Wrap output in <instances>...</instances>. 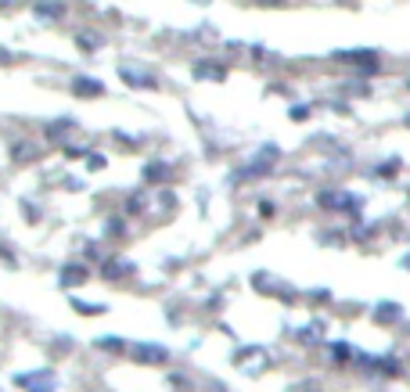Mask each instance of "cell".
Listing matches in <instances>:
<instances>
[{
    "instance_id": "1",
    "label": "cell",
    "mask_w": 410,
    "mask_h": 392,
    "mask_svg": "<svg viewBox=\"0 0 410 392\" xmlns=\"http://www.w3.org/2000/svg\"><path fill=\"white\" fill-rule=\"evenodd\" d=\"M317 205L324 209V213H350V216H360V198L350 195V191H338V188H328L317 195Z\"/></svg>"
},
{
    "instance_id": "2",
    "label": "cell",
    "mask_w": 410,
    "mask_h": 392,
    "mask_svg": "<svg viewBox=\"0 0 410 392\" xmlns=\"http://www.w3.org/2000/svg\"><path fill=\"white\" fill-rule=\"evenodd\" d=\"M130 356L137 360V364H155V367L169 364V349H166V346H155V342H137V346H130Z\"/></svg>"
},
{
    "instance_id": "3",
    "label": "cell",
    "mask_w": 410,
    "mask_h": 392,
    "mask_svg": "<svg viewBox=\"0 0 410 392\" xmlns=\"http://www.w3.org/2000/svg\"><path fill=\"white\" fill-rule=\"evenodd\" d=\"M335 62H353L360 72H378L382 65V58H378V51H335Z\"/></svg>"
},
{
    "instance_id": "4",
    "label": "cell",
    "mask_w": 410,
    "mask_h": 392,
    "mask_svg": "<svg viewBox=\"0 0 410 392\" xmlns=\"http://www.w3.org/2000/svg\"><path fill=\"white\" fill-rule=\"evenodd\" d=\"M25 392H54V385H58V378L51 374V371H29V374H18L15 378Z\"/></svg>"
},
{
    "instance_id": "5",
    "label": "cell",
    "mask_w": 410,
    "mask_h": 392,
    "mask_svg": "<svg viewBox=\"0 0 410 392\" xmlns=\"http://www.w3.org/2000/svg\"><path fill=\"white\" fill-rule=\"evenodd\" d=\"M277 159H281V148H277V144H267V148H260L256 162H252V166L245 169V176H263V173H270Z\"/></svg>"
},
{
    "instance_id": "6",
    "label": "cell",
    "mask_w": 410,
    "mask_h": 392,
    "mask_svg": "<svg viewBox=\"0 0 410 392\" xmlns=\"http://www.w3.org/2000/svg\"><path fill=\"white\" fill-rule=\"evenodd\" d=\"M119 76L126 86H137V90H155V76L144 72V69H134V65H119Z\"/></svg>"
},
{
    "instance_id": "7",
    "label": "cell",
    "mask_w": 410,
    "mask_h": 392,
    "mask_svg": "<svg viewBox=\"0 0 410 392\" xmlns=\"http://www.w3.org/2000/svg\"><path fill=\"white\" fill-rule=\"evenodd\" d=\"M191 72H195V79H209V83H224L227 79V65L209 62V58H205V62H198Z\"/></svg>"
},
{
    "instance_id": "8",
    "label": "cell",
    "mask_w": 410,
    "mask_h": 392,
    "mask_svg": "<svg viewBox=\"0 0 410 392\" xmlns=\"http://www.w3.org/2000/svg\"><path fill=\"white\" fill-rule=\"evenodd\" d=\"M72 90H76L79 98H101L105 94V83L94 79V76H76L72 79Z\"/></svg>"
},
{
    "instance_id": "9",
    "label": "cell",
    "mask_w": 410,
    "mask_h": 392,
    "mask_svg": "<svg viewBox=\"0 0 410 392\" xmlns=\"http://www.w3.org/2000/svg\"><path fill=\"white\" fill-rule=\"evenodd\" d=\"M58 281H61V288L83 285V281H87V266H83V263H65V266H61V274H58Z\"/></svg>"
},
{
    "instance_id": "10",
    "label": "cell",
    "mask_w": 410,
    "mask_h": 392,
    "mask_svg": "<svg viewBox=\"0 0 410 392\" xmlns=\"http://www.w3.org/2000/svg\"><path fill=\"white\" fill-rule=\"evenodd\" d=\"M126 274H134V263L130 259H105L101 263V277H108V281H119Z\"/></svg>"
},
{
    "instance_id": "11",
    "label": "cell",
    "mask_w": 410,
    "mask_h": 392,
    "mask_svg": "<svg viewBox=\"0 0 410 392\" xmlns=\"http://www.w3.org/2000/svg\"><path fill=\"white\" fill-rule=\"evenodd\" d=\"M144 180H148V184H166V180H169V166L166 162H148L144 166Z\"/></svg>"
},
{
    "instance_id": "12",
    "label": "cell",
    "mask_w": 410,
    "mask_h": 392,
    "mask_svg": "<svg viewBox=\"0 0 410 392\" xmlns=\"http://www.w3.org/2000/svg\"><path fill=\"white\" fill-rule=\"evenodd\" d=\"M33 11H37V18H61L65 15V8H61L58 0H40V4H33Z\"/></svg>"
},
{
    "instance_id": "13",
    "label": "cell",
    "mask_w": 410,
    "mask_h": 392,
    "mask_svg": "<svg viewBox=\"0 0 410 392\" xmlns=\"http://www.w3.org/2000/svg\"><path fill=\"white\" fill-rule=\"evenodd\" d=\"M399 317H403V310H399L396 303H378V306H374V320H382V324H385V320H399Z\"/></svg>"
},
{
    "instance_id": "14",
    "label": "cell",
    "mask_w": 410,
    "mask_h": 392,
    "mask_svg": "<svg viewBox=\"0 0 410 392\" xmlns=\"http://www.w3.org/2000/svg\"><path fill=\"white\" fill-rule=\"evenodd\" d=\"M321 339H324V324H321V320H313L309 327L299 331V342H309V346H313V342H321Z\"/></svg>"
},
{
    "instance_id": "15",
    "label": "cell",
    "mask_w": 410,
    "mask_h": 392,
    "mask_svg": "<svg viewBox=\"0 0 410 392\" xmlns=\"http://www.w3.org/2000/svg\"><path fill=\"white\" fill-rule=\"evenodd\" d=\"M353 353H357V349H353L350 342H335V346H331V360H335V364H345V360H353Z\"/></svg>"
},
{
    "instance_id": "16",
    "label": "cell",
    "mask_w": 410,
    "mask_h": 392,
    "mask_svg": "<svg viewBox=\"0 0 410 392\" xmlns=\"http://www.w3.org/2000/svg\"><path fill=\"white\" fill-rule=\"evenodd\" d=\"M72 119H58V123L54 126H47V137H65V133H72Z\"/></svg>"
},
{
    "instance_id": "17",
    "label": "cell",
    "mask_w": 410,
    "mask_h": 392,
    "mask_svg": "<svg viewBox=\"0 0 410 392\" xmlns=\"http://www.w3.org/2000/svg\"><path fill=\"white\" fill-rule=\"evenodd\" d=\"M76 44H79L83 51H98V47H101V37H98V33H79Z\"/></svg>"
},
{
    "instance_id": "18",
    "label": "cell",
    "mask_w": 410,
    "mask_h": 392,
    "mask_svg": "<svg viewBox=\"0 0 410 392\" xmlns=\"http://www.w3.org/2000/svg\"><path fill=\"white\" fill-rule=\"evenodd\" d=\"M399 173V159H389V162H382L374 169V176H396Z\"/></svg>"
},
{
    "instance_id": "19",
    "label": "cell",
    "mask_w": 410,
    "mask_h": 392,
    "mask_svg": "<svg viewBox=\"0 0 410 392\" xmlns=\"http://www.w3.org/2000/svg\"><path fill=\"white\" fill-rule=\"evenodd\" d=\"M98 349H126L122 339H98Z\"/></svg>"
},
{
    "instance_id": "20",
    "label": "cell",
    "mask_w": 410,
    "mask_h": 392,
    "mask_svg": "<svg viewBox=\"0 0 410 392\" xmlns=\"http://www.w3.org/2000/svg\"><path fill=\"white\" fill-rule=\"evenodd\" d=\"M15 159H33V144H18L15 148Z\"/></svg>"
},
{
    "instance_id": "21",
    "label": "cell",
    "mask_w": 410,
    "mask_h": 392,
    "mask_svg": "<svg viewBox=\"0 0 410 392\" xmlns=\"http://www.w3.org/2000/svg\"><path fill=\"white\" fill-rule=\"evenodd\" d=\"M72 306H76L79 313H101V306H90V303H79V299H72Z\"/></svg>"
},
{
    "instance_id": "22",
    "label": "cell",
    "mask_w": 410,
    "mask_h": 392,
    "mask_svg": "<svg viewBox=\"0 0 410 392\" xmlns=\"http://www.w3.org/2000/svg\"><path fill=\"white\" fill-rule=\"evenodd\" d=\"M144 209V198H126V213H141Z\"/></svg>"
},
{
    "instance_id": "23",
    "label": "cell",
    "mask_w": 410,
    "mask_h": 392,
    "mask_svg": "<svg viewBox=\"0 0 410 392\" xmlns=\"http://www.w3.org/2000/svg\"><path fill=\"white\" fill-rule=\"evenodd\" d=\"M65 155H69V159H83L87 148H76V144H72V148H65Z\"/></svg>"
},
{
    "instance_id": "24",
    "label": "cell",
    "mask_w": 410,
    "mask_h": 392,
    "mask_svg": "<svg viewBox=\"0 0 410 392\" xmlns=\"http://www.w3.org/2000/svg\"><path fill=\"white\" fill-rule=\"evenodd\" d=\"M87 166H90V169H101V166H105V155H90Z\"/></svg>"
},
{
    "instance_id": "25",
    "label": "cell",
    "mask_w": 410,
    "mask_h": 392,
    "mask_svg": "<svg viewBox=\"0 0 410 392\" xmlns=\"http://www.w3.org/2000/svg\"><path fill=\"white\" fill-rule=\"evenodd\" d=\"M309 115V108L306 105H299V108H292V119H306Z\"/></svg>"
},
{
    "instance_id": "26",
    "label": "cell",
    "mask_w": 410,
    "mask_h": 392,
    "mask_svg": "<svg viewBox=\"0 0 410 392\" xmlns=\"http://www.w3.org/2000/svg\"><path fill=\"white\" fill-rule=\"evenodd\" d=\"M403 266H406V270H410V252H406V259H403Z\"/></svg>"
},
{
    "instance_id": "27",
    "label": "cell",
    "mask_w": 410,
    "mask_h": 392,
    "mask_svg": "<svg viewBox=\"0 0 410 392\" xmlns=\"http://www.w3.org/2000/svg\"><path fill=\"white\" fill-rule=\"evenodd\" d=\"M260 4H277V0H260Z\"/></svg>"
},
{
    "instance_id": "28",
    "label": "cell",
    "mask_w": 410,
    "mask_h": 392,
    "mask_svg": "<svg viewBox=\"0 0 410 392\" xmlns=\"http://www.w3.org/2000/svg\"><path fill=\"white\" fill-rule=\"evenodd\" d=\"M406 126H410V115H406Z\"/></svg>"
},
{
    "instance_id": "29",
    "label": "cell",
    "mask_w": 410,
    "mask_h": 392,
    "mask_svg": "<svg viewBox=\"0 0 410 392\" xmlns=\"http://www.w3.org/2000/svg\"><path fill=\"white\" fill-rule=\"evenodd\" d=\"M198 4H205V0H198Z\"/></svg>"
},
{
    "instance_id": "30",
    "label": "cell",
    "mask_w": 410,
    "mask_h": 392,
    "mask_svg": "<svg viewBox=\"0 0 410 392\" xmlns=\"http://www.w3.org/2000/svg\"><path fill=\"white\" fill-rule=\"evenodd\" d=\"M406 86H410V79H406Z\"/></svg>"
}]
</instances>
